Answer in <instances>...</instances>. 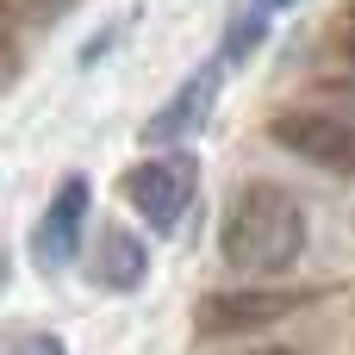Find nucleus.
I'll return each mask as SVG.
<instances>
[{
	"label": "nucleus",
	"instance_id": "20e7f679",
	"mask_svg": "<svg viewBox=\"0 0 355 355\" xmlns=\"http://www.w3.org/2000/svg\"><path fill=\"white\" fill-rule=\"evenodd\" d=\"M87 212H94V181L87 175H62L37 231H31V256L37 268H69L81 256V231H87Z\"/></svg>",
	"mask_w": 355,
	"mask_h": 355
},
{
	"label": "nucleus",
	"instance_id": "423d86ee",
	"mask_svg": "<svg viewBox=\"0 0 355 355\" xmlns=\"http://www.w3.org/2000/svg\"><path fill=\"white\" fill-rule=\"evenodd\" d=\"M300 306V293H262V287H243V293H218L200 306V331L206 337H237V331H262V324H281L287 312Z\"/></svg>",
	"mask_w": 355,
	"mask_h": 355
},
{
	"label": "nucleus",
	"instance_id": "1a4fd4ad",
	"mask_svg": "<svg viewBox=\"0 0 355 355\" xmlns=\"http://www.w3.org/2000/svg\"><path fill=\"white\" fill-rule=\"evenodd\" d=\"M337 56L349 62V75H355V0L343 6V19H337Z\"/></svg>",
	"mask_w": 355,
	"mask_h": 355
},
{
	"label": "nucleus",
	"instance_id": "f03ea898",
	"mask_svg": "<svg viewBox=\"0 0 355 355\" xmlns=\"http://www.w3.org/2000/svg\"><path fill=\"white\" fill-rule=\"evenodd\" d=\"M125 200H131V212H137L156 237H175L181 218H187L193 200H200V162H193V150L156 144V156H144V162L125 168Z\"/></svg>",
	"mask_w": 355,
	"mask_h": 355
},
{
	"label": "nucleus",
	"instance_id": "f8f14e48",
	"mask_svg": "<svg viewBox=\"0 0 355 355\" xmlns=\"http://www.w3.org/2000/svg\"><path fill=\"white\" fill-rule=\"evenodd\" d=\"M0 275H6V268H0Z\"/></svg>",
	"mask_w": 355,
	"mask_h": 355
},
{
	"label": "nucleus",
	"instance_id": "9d476101",
	"mask_svg": "<svg viewBox=\"0 0 355 355\" xmlns=\"http://www.w3.org/2000/svg\"><path fill=\"white\" fill-rule=\"evenodd\" d=\"M6 349H62V343L44 331H6Z\"/></svg>",
	"mask_w": 355,
	"mask_h": 355
},
{
	"label": "nucleus",
	"instance_id": "6e6552de",
	"mask_svg": "<svg viewBox=\"0 0 355 355\" xmlns=\"http://www.w3.org/2000/svg\"><path fill=\"white\" fill-rule=\"evenodd\" d=\"M69 12V0H0V37H37Z\"/></svg>",
	"mask_w": 355,
	"mask_h": 355
},
{
	"label": "nucleus",
	"instance_id": "0eeeda50",
	"mask_svg": "<svg viewBox=\"0 0 355 355\" xmlns=\"http://www.w3.org/2000/svg\"><path fill=\"white\" fill-rule=\"evenodd\" d=\"M87 275H94V287H106V293H137L144 275H150V250H144V237H131L125 225H106L100 243H94Z\"/></svg>",
	"mask_w": 355,
	"mask_h": 355
},
{
	"label": "nucleus",
	"instance_id": "9b49d317",
	"mask_svg": "<svg viewBox=\"0 0 355 355\" xmlns=\"http://www.w3.org/2000/svg\"><path fill=\"white\" fill-rule=\"evenodd\" d=\"M262 12H287V6H300V0H256Z\"/></svg>",
	"mask_w": 355,
	"mask_h": 355
},
{
	"label": "nucleus",
	"instance_id": "39448f33",
	"mask_svg": "<svg viewBox=\"0 0 355 355\" xmlns=\"http://www.w3.org/2000/svg\"><path fill=\"white\" fill-rule=\"evenodd\" d=\"M225 56H212L193 81H181L162 106H156V119L144 125V144H187L200 125H206V112H212V100H218V81H225Z\"/></svg>",
	"mask_w": 355,
	"mask_h": 355
},
{
	"label": "nucleus",
	"instance_id": "f257e3e1",
	"mask_svg": "<svg viewBox=\"0 0 355 355\" xmlns=\"http://www.w3.org/2000/svg\"><path fill=\"white\" fill-rule=\"evenodd\" d=\"M306 256V206L275 181H243L218 218V262L237 281H275Z\"/></svg>",
	"mask_w": 355,
	"mask_h": 355
},
{
	"label": "nucleus",
	"instance_id": "7ed1b4c3",
	"mask_svg": "<svg viewBox=\"0 0 355 355\" xmlns=\"http://www.w3.org/2000/svg\"><path fill=\"white\" fill-rule=\"evenodd\" d=\"M268 137L293 156V162H312L324 175H355V119L343 112H324V106H287L268 119Z\"/></svg>",
	"mask_w": 355,
	"mask_h": 355
}]
</instances>
